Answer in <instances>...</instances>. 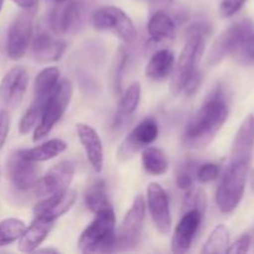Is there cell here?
<instances>
[{
    "instance_id": "6",
    "label": "cell",
    "mask_w": 254,
    "mask_h": 254,
    "mask_svg": "<svg viewBox=\"0 0 254 254\" xmlns=\"http://www.w3.org/2000/svg\"><path fill=\"white\" fill-rule=\"evenodd\" d=\"M92 25L99 31H109L123 40L133 42L136 37V29L130 17L117 6H104L92 15Z\"/></svg>"
},
{
    "instance_id": "37",
    "label": "cell",
    "mask_w": 254,
    "mask_h": 254,
    "mask_svg": "<svg viewBox=\"0 0 254 254\" xmlns=\"http://www.w3.org/2000/svg\"><path fill=\"white\" fill-rule=\"evenodd\" d=\"M119 60H118V64H117V71H116V88H118V92L121 91V84H122V71L124 69L127 64V60H128V56H127L126 52L122 50L121 55H119Z\"/></svg>"
},
{
    "instance_id": "29",
    "label": "cell",
    "mask_w": 254,
    "mask_h": 254,
    "mask_svg": "<svg viewBox=\"0 0 254 254\" xmlns=\"http://www.w3.org/2000/svg\"><path fill=\"white\" fill-rule=\"evenodd\" d=\"M84 201H86L87 207L93 213L99 212V211L112 206L108 197H107L106 188H104L103 181H97L96 184H93L88 189V191L86 192V196H84Z\"/></svg>"
},
{
    "instance_id": "11",
    "label": "cell",
    "mask_w": 254,
    "mask_h": 254,
    "mask_svg": "<svg viewBox=\"0 0 254 254\" xmlns=\"http://www.w3.org/2000/svg\"><path fill=\"white\" fill-rule=\"evenodd\" d=\"M74 165L72 161H61L52 166L41 179H37L34 191L39 197H47L54 193L68 189L74 176Z\"/></svg>"
},
{
    "instance_id": "24",
    "label": "cell",
    "mask_w": 254,
    "mask_h": 254,
    "mask_svg": "<svg viewBox=\"0 0 254 254\" xmlns=\"http://www.w3.org/2000/svg\"><path fill=\"white\" fill-rule=\"evenodd\" d=\"M66 149L67 144L64 140L51 139V140H47L46 143H42L31 149H22V150H20V153L27 160L34 161V163H42V161L56 158L60 154L64 153Z\"/></svg>"
},
{
    "instance_id": "33",
    "label": "cell",
    "mask_w": 254,
    "mask_h": 254,
    "mask_svg": "<svg viewBox=\"0 0 254 254\" xmlns=\"http://www.w3.org/2000/svg\"><path fill=\"white\" fill-rule=\"evenodd\" d=\"M246 0H222L220 4V15L221 17H231L237 14L242 6L245 5Z\"/></svg>"
},
{
    "instance_id": "10",
    "label": "cell",
    "mask_w": 254,
    "mask_h": 254,
    "mask_svg": "<svg viewBox=\"0 0 254 254\" xmlns=\"http://www.w3.org/2000/svg\"><path fill=\"white\" fill-rule=\"evenodd\" d=\"M252 27H254V24L251 19H242L231 25L217 37L213 46L211 47V51L207 57V64L210 66H215V64H220L226 56H232L235 50L240 45L241 40Z\"/></svg>"
},
{
    "instance_id": "31",
    "label": "cell",
    "mask_w": 254,
    "mask_h": 254,
    "mask_svg": "<svg viewBox=\"0 0 254 254\" xmlns=\"http://www.w3.org/2000/svg\"><path fill=\"white\" fill-rule=\"evenodd\" d=\"M192 208H197L205 213L206 197L202 190H198V189L186 190V195L184 197V210L189 211L192 210Z\"/></svg>"
},
{
    "instance_id": "18",
    "label": "cell",
    "mask_w": 254,
    "mask_h": 254,
    "mask_svg": "<svg viewBox=\"0 0 254 254\" xmlns=\"http://www.w3.org/2000/svg\"><path fill=\"white\" fill-rule=\"evenodd\" d=\"M60 78V69L57 67H47L40 71L34 81V101L29 111L41 118L42 112L52 92L56 88Z\"/></svg>"
},
{
    "instance_id": "42",
    "label": "cell",
    "mask_w": 254,
    "mask_h": 254,
    "mask_svg": "<svg viewBox=\"0 0 254 254\" xmlns=\"http://www.w3.org/2000/svg\"><path fill=\"white\" fill-rule=\"evenodd\" d=\"M2 6H4V0H0V11H1Z\"/></svg>"
},
{
    "instance_id": "2",
    "label": "cell",
    "mask_w": 254,
    "mask_h": 254,
    "mask_svg": "<svg viewBox=\"0 0 254 254\" xmlns=\"http://www.w3.org/2000/svg\"><path fill=\"white\" fill-rule=\"evenodd\" d=\"M228 118V103L222 88L213 89L188 123L184 143L192 149L208 145Z\"/></svg>"
},
{
    "instance_id": "22",
    "label": "cell",
    "mask_w": 254,
    "mask_h": 254,
    "mask_svg": "<svg viewBox=\"0 0 254 254\" xmlns=\"http://www.w3.org/2000/svg\"><path fill=\"white\" fill-rule=\"evenodd\" d=\"M54 221L35 218L19 238V250L24 253L35 252L51 232Z\"/></svg>"
},
{
    "instance_id": "23",
    "label": "cell",
    "mask_w": 254,
    "mask_h": 254,
    "mask_svg": "<svg viewBox=\"0 0 254 254\" xmlns=\"http://www.w3.org/2000/svg\"><path fill=\"white\" fill-rule=\"evenodd\" d=\"M175 64V55L171 50L161 49L156 51L149 60L145 68L146 76L154 81H161L173 72Z\"/></svg>"
},
{
    "instance_id": "43",
    "label": "cell",
    "mask_w": 254,
    "mask_h": 254,
    "mask_svg": "<svg viewBox=\"0 0 254 254\" xmlns=\"http://www.w3.org/2000/svg\"><path fill=\"white\" fill-rule=\"evenodd\" d=\"M56 2H60V1H64V0H55Z\"/></svg>"
},
{
    "instance_id": "12",
    "label": "cell",
    "mask_w": 254,
    "mask_h": 254,
    "mask_svg": "<svg viewBox=\"0 0 254 254\" xmlns=\"http://www.w3.org/2000/svg\"><path fill=\"white\" fill-rule=\"evenodd\" d=\"M84 4L82 0H64L57 2L50 15V26L56 35H66L81 25Z\"/></svg>"
},
{
    "instance_id": "4",
    "label": "cell",
    "mask_w": 254,
    "mask_h": 254,
    "mask_svg": "<svg viewBox=\"0 0 254 254\" xmlns=\"http://www.w3.org/2000/svg\"><path fill=\"white\" fill-rule=\"evenodd\" d=\"M72 93H73V87L69 79H62L57 83L56 88L54 89L51 97L45 106L40 123L35 127L32 140L40 141L45 136L49 135L52 128L56 126L57 122L62 118L66 109L68 108Z\"/></svg>"
},
{
    "instance_id": "8",
    "label": "cell",
    "mask_w": 254,
    "mask_h": 254,
    "mask_svg": "<svg viewBox=\"0 0 254 254\" xmlns=\"http://www.w3.org/2000/svg\"><path fill=\"white\" fill-rule=\"evenodd\" d=\"M145 220V201L141 195H138L133 205L124 216L117 233V245L122 250H129L139 243L143 232Z\"/></svg>"
},
{
    "instance_id": "7",
    "label": "cell",
    "mask_w": 254,
    "mask_h": 254,
    "mask_svg": "<svg viewBox=\"0 0 254 254\" xmlns=\"http://www.w3.org/2000/svg\"><path fill=\"white\" fill-rule=\"evenodd\" d=\"M37 7L22 9L10 24L7 31L6 52L11 60L22 59L32 39V25Z\"/></svg>"
},
{
    "instance_id": "5",
    "label": "cell",
    "mask_w": 254,
    "mask_h": 254,
    "mask_svg": "<svg viewBox=\"0 0 254 254\" xmlns=\"http://www.w3.org/2000/svg\"><path fill=\"white\" fill-rule=\"evenodd\" d=\"M205 51V37L189 36L185 46L183 47L178 62L174 64L171 72V91L174 94L183 92L189 77L197 69L198 64Z\"/></svg>"
},
{
    "instance_id": "39",
    "label": "cell",
    "mask_w": 254,
    "mask_h": 254,
    "mask_svg": "<svg viewBox=\"0 0 254 254\" xmlns=\"http://www.w3.org/2000/svg\"><path fill=\"white\" fill-rule=\"evenodd\" d=\"M17 6L22 7V9H32V7H37V0H12Z\"/></svg>"
},
{
    "instance_id": "3",
    "label": "cell",
    "mask_w": 254,
    "mask_h": 254,
    "mask_svg": "<svg viewBox=\"0 0 254 254\" xmlns=\"http://www.w3.org/2000/svg\"><path fill=\"white\" fill-rule=\"evenodd\" d=\"M116 245V216L111 206L96 213L93 222L82 232L78 248L83 253H106L117 247Z\"/></svg>"
},
{
    "instance_id": "35",
    "label": "cell",
    "mask_w": 254,
    "mask_h": 254,
    "mask_svg": "<svg viewBox=\"0 0 254 254\" xmlns=\"http://www.w3.org/2000/svg\"><path fill=\"white\" fill-rule=\"evenodd\" d=\"M10 129V116L6 109H0V151L4 148Z\"/></svg>"
},
{
    "instance_id": "38",
    "label": "cell",
    "mask_w": 254,
    "mask_h": 254,
    "mask_svg": "<svg viewBox=\"0 0 254 254\" xmlns=\"http://www.w3.org/2000/svg\"><path fill=\"white\" fill-rule=\"evenodd\" d=\"M179 189L181 190H189V189L192 188V178H191L190 174L183 173L178 176V180H176Z\"/></svg>"
},
{
    "instance_id": "16",
    "label": "cell",
    "mask_w": 254,
    "mask_h": 254,
    "mask_svg": "<svg viewBox=\"0 0 254 254\" xmlns=\"http://www.w3.org/2000/svg\"><path fill=\"white\" fill-rule=\"evenodd\" d=\"M6 173L10 183L16 190L26 191L36 184L39 170L34 161L27 160L21 155L20 150H17L7 159Z\"/></svg>"
},
{
    "instance_id": "20",
    "label": "cell",
    "mask_w": 254,
    "mask_h": 254,
    "mask_svg": "<svg viewBox=\"0 0 254 254\" xmlns=\"http://www.w3.org/2000/svg\"><path fill=\"white\" fill-rule=\"evenodd\" d=\"M66 47L64 40L50 36L44 31L37 32L32 40V55L41 64H51L60 60L66 51Z\"/></svg>"
},
{
    "instance_id": "36",
    "label": "cell",
    "mask_w": 254,
    "mask_h": 254,
    "mask_svg": "<svg viewBox=\"0 0 254 254\" xmlns=\"http://www.w3.org/2000/svg\"><path fill=\"white\" fill-rule=\"evenodd\" d=\"M201 82H202V74H201V72L198 71V69H196V71L193 72L190 77H189V79L186 81L185 86H184L183 91L185 92L188 96H192V94L196 93V92H197V89L200 88Z\"/></svg>"
},
{
    "instance_id": "21",
    "label": "cell",
    "mask_w": 254,
    "mask_h": 254,
    "mask_svg": "<svg viewBox=\"0 0 254 254\" xmlns=\"http://www.w3.org/2000/svg\"><path fill=\"white\" fill-rule=\"evenodd\" d=\"M141 97V87L139 82L130 84L122 96L119 101L118 109H117L116 117H114L113 128L116 130H122L127 127V124L130 122L134 112L136 111L140 102Z\"/></svg>"
},
{
    "instance_id": "13",
    "label": "cell",
    "mask_w": 254,
    "mask_h": 254,
    "mask_svg": "<svg viewBox=\"0 0 254 254\" xmlns=\"http://www.w3.org/2000/svg\"><path fill=\"white\" fill-rule=\"evenodd\" d=\"M202 217L203 212L197 208L185 211L176 226L173 240H171V251L174 253L183 254L190 251L202 222Z\"/></svg>"
},
{
    "instance_id": "14",
    "label": "cell",
    "mask_w": 254,
    "mask_h": 254,
    "mask_svg": "<svg viewBox=\"0 0 254 254\" xmlns=\"http://www.w3.org/2000/svg\"><path fill=\"white\" fill-rule=\"evenodd\" d=\"M149 213H150L155 227L161 235H169L173 225L169 206V198L165 190L159 184L151 183L148 186V195H146Z\"/></svg>"
},
{
    "instance_id": "26",
    "label": "cell",
    "mask_w": 254,
    "mask_h": 254,
    "mask_svg": "<svg viewBox=\"0 0 254 254\" xmlns=\"http://www.w3.org/2000/svg\"><path fill=\"white\" fill-rule=\"evenodd\" d=\"M141 164L146 173L154 176H161L168 171L169 161L163 150L155 146H146L141 154Z\"/></svg>"
},
{
    "instance_id": "19",
    "label": "cell",
    "mask_w": 254,
    "mask_h": 254,
    "mask_svg": "<svg viewBox=\"0 0 254 254\" xmlns=\"http://www.w3.org/2000/svg\"><path fill=\"white\" fill-rule=\"evenodd\" d=\"M76 131L84 149L87 159L96 173H101L104 165L103 143L96 129L84 123L76 124Z\"/></svg>"
},
{
    "instance_id": "28",
    "label": "cell",
    "mask_w": 254,
    "mask_h": 254,
    "mask_svg": "<svg viewBox=\"0 0 254 254\" xmlns=\"http://www.w3.org/2000/svg\"><path fill=\"white\" fill-rule=\"evenodd\" d=\"M25 230L26 225L19 218L11 217L0 221V247H5L16 242Z\"/></svg>"
},
{
    "instance_id": "40",
    "label": "cell",
    "mask_w": 254,
    "mask_h": 254,
    "mask_svg": "<svg viewBox=\"0 0 254 254\" xmlns=\"http://www.w3.org/2000/svg\"><path fill=\"white\" fill-rule=\"evenodd\" d=\"M35 252H39V253H59V251L52 250V248H44V250H39V248H37Z\"/></svg>"
},
{
    "instance_id": "9",
    "label": "cell",
    "mask_w": 254,
    "mask_h": 254,
    "mask_svg": "<svg viewBox=\"0 0 254 254\" xmlns=\"http://www.w3.org/2000/svg\"><path fill=\"white\" fill-rule=\"evenodd\" d=\"M159 126L154 118H145L131 129L119 145L117 156L119 160L126 161L133 158L139 150L146 148L158 139Z\"/></svg>"
},
{
    "instance_id": "34",
    "label": "cell",
    "mask_w": 254,
    "mask_h": 254,
    "mask_svg": "<svg viewBox=\"0 0 254 254\" xmlns=\"http://www.w3.org/2000/svg\"><path fill=\"white\" fill-rule=\"evenodd\" d=\"M251 245H252V237L250 235H243L242 237L238 238L233 245H230L227 252L228 254H243L250 251Z\"/></svg>"
},
{
    "instance_id": "27",
    "label": "cell",
    "mask_w": 254,
    "mask_h": 254,
    "mask_svg": "<svg viewBox=\"0 0 254 254\" xmlns=\"http://www.w3.org/2000/svg\"><path fill=\"white\" fill-rule=\"evenodd\" d=\"M230 247V230L226 225H218L213 228L210 237L203 245V254H222Z\"/></svg>"
},
{
    "instance_id": "32",
    "label": "cell",
    "mask_w": 254,
    "mask_h": 254,
    "mask_svg": "<svg viewBox=\"0 0 254 254\" xmlns=\"http://www.w3.org/2000/svg\"><path fill=\"white\" fill-rule=\"evenodd\" d=\"M218 174H220V168H218V165H216V164L213 163H206L198 168L196 176H197V180L200 181V183L206 184L215 180L218 176Z\"/></svg>"
},
{
    "instance_id": "17",
    "label": "cell",
    "mask_w": 254,
    "mask_h": 254,
    "mask_svg": "<svg viewBox=\"0 0 254 254\" xmlns=\"http://www.w3.org/2000/svg\"><path fill=\"white\" fill-rule=\"evenodd\" d=\"M76 200V191L71 190V189H66L61 192L47 196L41 202L35 206V218H45V220L54 221L55 222L57 218H60L71 210Z\"/></svg>"
},
{
    "instance_id": "1",
    "label": "cell",
    "mask_w": 254,
    "mask_h": 254,
    "mask_svg": "<svg viewBox=\"0 0 254 254\" xmlns=\"http://www.w3.org/2000/svg\"><path fill=\"white\" fill-rule=\"evenodd\" d=\"M254 151V116L246 117L236 133L228 165L216 193V202L222 212L236 210L245 195L246 183Z\"/></svg>"
},
{
    "instance_id": "30",
    "label": "cell",
    "mask_w": 254,
    "mask_h": 254,
    "mask_svg": "<svg viewBox=\"0 0 254 254\" xmlns=\"http://www.w3.org/2000/svg\"><path fill=\"white\" fill-rule=\"evenodd\" d=\"M232 57L238 64L245 66L254 64V27L243 36L237 49L232 54Z\"/></svg>"
},
{
    "instance_id": "15",
    "label": "cell",
    "mask_w": 254,
    "mask_h": 254,
    "mask_svg": "<svg viewBox=\"0 0 254 254\" xmlns=\"http://www.w3.org/2000/svg\"><path fill=\"white\" fill-rule=\"evenodd\" d=\"M29 84V74L22 67H12L0 82V101L14 109L21 103Z\"/></svg>"
},
{
    "instance_id": "41",
    "label": "cell",
    "mask_w": 254,
    "mask_h": 254,
    "mask_svg": "<svg viewBox=\"0 0 254 254\" xmlns=\"http://www.w3.org/2000/svg\"><path fill=\"white\" fill-rule=\"evenodd\" d=\"M251 186H252V190L254 191V170L252 173V176H251Z\"/></svg>"
},
{
    "instance_id": "25",
    "label": "cell",
    "mask_w": 254,
    "mask_h": 254,
    "mask_svg": "<svg viewBox=\"0 0 254 254\" xmlns=\"http://www.w3.org/2000/svg\"><path fill=\"white\" fill-rule=\"evenodd\" d=\"M148 32L156 42L171 40L175 34V22L165 11H158L149 20Z\"/></svg>"
}]
</instances>
